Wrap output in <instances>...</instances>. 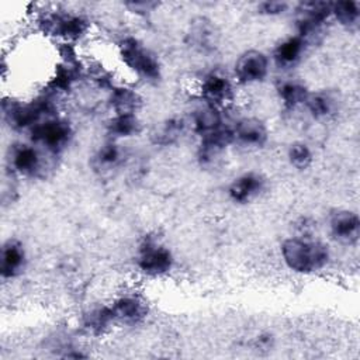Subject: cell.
<instances>
[{
    "instance_id": "ac0fdd59",
    "label": "cell",
    "mask_w": 360,
    "mask_h": 360,
    "mask_svg": "<svg viewBox=\"0 0 360 360\" xmlns=\"http://www.w3.org/2000/svg\"><path fill=\"white\" fill-rule=\"evenodd\" d=\"M111 114H138L142 107V96L128 84H112L107 98Z\"/></svg>"
},
{
    "instance_id": "7a4b0ae2",
    "label": "cell",
    "mask_w": 360,
    "mask_h": 360,
    "mask_svg": "<svg viewBox=\"0 0 360 360\" xmlns=\"http://www.w3.org/2000/svg\"><path fill=\"white\" fill-rule=\"evenodd\" d=\"M39 34L58 41L59 45H77L91 31L89 18L83 14L66 10L41 11L37 18Z\"/></svg>"
},
{
    "instance_id": "9c48e42d",
    "label": "cell",
    "mask_w": 360,
    "mask_h": 360,
    "mask_svg": "<svg viewBox=\"0 0 360 360\" xmlns=\"http://www.w3.org/2000/svg\"><path fill=\"white\" fill-rule=\"evenodd\" d=\"M117 326L142 325L150 312L148 300L136 291H124L112 297L108 302Z\"/></svg>"
},
{
    "instance_id": "83f0119b",
    "label": "cell",
    "mask_w": 360,
    "mask_h": 360,
    "mask_svg": "<svg viewBox=\"0 0 360 360\" xmlns=\"http://www.w3.org/2000/svg\"><path fill=\"white\" fill-rule=\"evenodd\" d=\"M291 4L283 0H264L257 4V13L264 17H278L290 10Z\"/></svg>"
},
{
    "instance_id": "277c9868",
    "label": "cell",
    "mask_w": 360,
    "mask_h": 360,
    "mask_svg": "<svg viewBox=\"0 0 360 360\" xmlns=\"http://www.w3.org/2000/svg\"><path fill=\"white\" fill-rule=\"evenodd\" d=\"M174 262L170 248L155 236H143L135 249V267L146 278L166 277L173 270Z\"/></svg>"
},
{
    "instance_id": "f1b7e54d",
    "label": "cell",
    "mask_w": 360,
    "mask_h": 360,
    "mask_svg": "<svg viewBox=\"0 0 360 360\" xmlns=\"http://www.w3.org/2000/svg\"><path fill=\"white\" fill-rule=\"evenodd\" d=\"M124 7L129 10V13L141 15V17H146L150 13H153L158 7L159 3L156 1H149V0H139V1H128L124 3Z\"/></svg>"
},
{
    "instance_id": "5bb4252c",
    "label": "cell",
    "mask_w": 360,
    "mask_h": 360,
    "mask_svg": "<svg viewBox=\"0 0 360 360\" xmlns=\"http://www.w3.org/2000/svg\"><path fill=\"white\" fill-rule=\"evenodd\" d=\"M28 253L24 243L17 238H8L0 249V277L4 281L18 278L27 269Z\"/></svg>"
},
{
    "instance_id": "d4e9b609",
    "label": "cell",
    "mask_w": 360,
    "mask_h": 360,
    "mask_svg": "<svg viewBox=\"0 0 360 360\" xmlns=\"http://www.w3.org/2000/svg\"><path fill=\"white\" fill-rule=\"evenodd\" d=\"M295 18L326 25L332 20V1H301L292 7Z\"/></svg>"
},
{
    "instance_id": "4fadbf2b",
    "label": "cell",
    "mask_w": 360,
    "mask_h": 360,
    "mask_svg": "<svg viewBox=\"0 0 360 360\" xmlns=\"http://www.w3.org/2000/svg\"><path fill=\"white\" fill-rule=\"evenodd\" d=\"M328 231L335 242L343 246H354L360 236V218L356 211L338 208L329 214Z\"/></svg>"
},
{
    "instance_id": "484cf974",
    "label": "cell",
    "mask_w": 360,
    "mask_h": 360,
    "mask_svg": "<svg viewBox=\"0 0 360 360\" xmlns=\"http://www.w3.org/2000/svg\"><path fill=\"white\" fill-rule=\"evenodd\" d=\"M332 20L346 30H356L360 21V3L354 0L332 1Z\"/></svg>"
},
{
    "instance_id": "ba28073f",
    "label": "cell",
    "mask_w": 360,
    "mask_h": 360,
    "mask_svg": "<svg viewBox=\"0 0 360 360\" xmlns=\"http://www.w3.org/2000/svg\"><path fill=\"white\" fill-rule=\"evenodd\" d=\"M271 60L260 49H246L238 55L232 66V77L238 86L262 83L270 73Z\"/></svg>"
},
{
    "instance_id": "3957f363",
    "label": "cell",
    "mask_w": 360,
    "mask_h": 360,
    "mask_svg": "<svg viewBox=\"0 0 360 360\" xmlns=\"http://www.w3.org/2000/svg\"><path fill=\"white\" fill-rule=\"evenodd\" d=\"M117 58L120 63L138 80L158 83L162 77V63L141 39L125 35L117 42Z\"/></svg>"
},
{
    "instance_id": "8fae6325",
    "label": "cell",
    "mask_w": 360,
    "mask_h": 360,
    "mask_svg": "<svg viewBox=\"0 0 360 360\" xmlns=\"http://www.w3.org/2000/svg\"><path fill=\"white\" fill-rule=\"evenodd\" d=\"M231 145H233V136L231 125L226 124L222 128L198 138L197 160L204 167L215 166Z\"/></svg>"
},
{
    "instance_id": "8992f818",
    "label": "cell",
    "mask_w": 360,
    "mask_h": 360,
    "mask_svg": "<svg viewBox=\"0 0 360 360\" xmlns=\"http://www.w3.org/2000/svg\"><path fill=\"white\" fill-rule=\"evenodd\" d=\"M236 87L233 77L221 70L204 73L195 84V93L200 101L226 110L236 98Z\"/></svg>"
},
{
    "instance_id": "f546056e",
    "label": "cell",
    "mask_w": 360,
    "mask_h": 360,
    "mask_svg": "<svg viewBox=\"0 0 360 360\" xmlns=\"http://www.w3.org/2000/svg\"><path fill=\"white\" fill-rule=\"evenodd\" d=\"M274 338L270 333H260L256 338H253V347L256 350H263V349H270L273 346Z\"/></svg>"
},
{
    "instance_id": "30bf717a",
    "label": "cell",
    "mask_w": 360,
    "mask_h": 360,
    "mask_svg": "<svg viewBox=\"0 0 360 360\" xmlns=\"http://www.w3.org/2000/svg\"><path fill=\"white\" fill-rule=\"evenodd\" d=\"M267 190V179L259 172H243L228 184V198L236 205H246L260 198Z\"/></svg>"
},
{
    "instance_id": "603a6c76",
    "label": "cell",
    "mask_w": 360,
    "mask_h": 360,
    "mask_svg": "<svg viewBox=\"0 0 360 360\" xmlns=\"http://www.w3.org/2000/svg\"><path fill=\"white\" fill-rule=\"evenodd\" d=\"M124 162V149L118 141L107 139L103 142L91 156V167L100 173H111L114 169L120 167Z\"/></svg>"
},
{
    "instance_id": "d6986e66",
    "label": "cell",
    "mask_w": 360,
    "mask_h": 360,
    "mask_svg": "<svg viewBox=\"0 0 360 360\" xmlns=\"http://www.w3.org/2000/svg\"><path fill=\"white\" fill-rule=\"evenodd\" d=\"M309 91L308 86L298 79H281L276 84L277 98L287 111L304 108Z\"/></svg>"
},
{
    "instance_id": "e0dca14e",
    "label": "cell",
    "mask_w": 360,
    "mask_h": 360,
    "mask_svg": "<svg viewBox=\"0 0 360 360\" xmlns=\"http://www.w3.org/2000/svg\"><path fill=\"white\" fill-rule=\"evenodd\" d=\"M80 326L90 336L100 338L108 333L117 326L110 304H96L84 309L80 316Z\"/></svg>"
},
{
    "instance_id": "7c38bea8",
    "label": "cell",
    "mask_w": 360,
    "mask_h": 360,
    "mask_svg": "<svg viewBox=\"0 0 360 360\" xmlns=\"http://www.w3.org/2000/svg\"><path fill=\"white\" fill-rule=\"evenodd\" d=\"M233 143L246 148V149H260L263 148L270 138L269 127L266 122L253 115H246L236 120L232 125Z\"/></svg>"
},
{
    "instance_id": "7402d4cb",
    "label": "cell",
    "mask_w": 360,
    "mask_h": 360,
    "mask_svg": "<svg viewBox=\"0 0 360 360\" xmlns=\"http://www.w3.org/2000/svg\"><path fill=\"white\" fill-rule=\"evenodd\" d=\"M339 97L332 90L309 91L304 108L315 120H328L339 111Z\"/></svg>"
},
{
    "instance_id": "9a60e30c",
    "label": "cell",
    "mask_w": 360,
    "mask_h": 360,
    "mask_svg": "<svg viewBox=\"0 0 360 360\" xmlns=\"http://www.w3.org/2000/svg\"><path fill=\"white\" fill-rule=\"evenodd\" d=\"M308 48V44L301 37H298L297 34H291L276 44L270 60L278 69L290 70L302 60Z\"/></svg>"
},
{
    "instance_id": "2e32d148",
    "label": "cell",
    "mask_w": 360,
    "mask_h": 360,
    "mask_svg": "<svg viewBox=\"0 0 360 360\" xmlns=\"http://www.w3.org/2000/svg\"><path fill=\"white\" fill-rule=\"evenodd\" d=\"M187 121H188V128L198 138L226 125L225 110L202 101H200V105L193 110Z\"/></svg>"
},
{
    "instance_id": "6da1fadb",
    "label": "cell",
    "mask_w": 360,
    "mask_h": 360,
    "mask_svg": "<svg viewBox=\"0 0 360 360\" xmlns=\"http://www.w3.org/2000/svg\"><path fill=\"white\" fill-rule=\"evenodd\" d=\"M280 256L288 270L301 276L321 273L332 260L330 248L308 235L285 238L280 243Z\"/></svg>"
},
{
    "instance_id": "ffe728a7",
    "label": "cell",
    "mask_w": 360,
    "mask_h": 360,
    "mask_svg": "<svg viewBox=\"0 0 360 360\" xmlns=\"http://www.w3.org/2000/svg\"><path fill=\"white\" fill-rule=\"evenodd\" d=\"M188 121L183 117H169L158 124L150 132V141L156 146H172L176 145L187 132Z\"/></svg>"
},
{
    "instance_id": "52a82bcc",
    "label": "cell",
    "mask_w": 360,
    "mask_h": 360,
    "mask_svg": "<svg viewBox=\"0 0 360 360\" xmlns=\"http://www.w3.org/2000/svg\"><path fill=\"white\" fill-rule=\"evenodd\" d=\"M46 153L32 142L14 143L7 153V167L15 177L34 179L45 172Z\"/></svg>"
},
{
    "instance_id": "cb8c5ba5",
    "label": "cell",
    "mask_w": 360,
    "mask_h": 360,
    "mask_svg": "<svg viewBox=\"0 0 360 360\" xmlns=\"http://www.w3.org/2000/svg\"><path fill=\"white\" fill-rule=\"evenodd\" d=\"M142 131L138 114H111L105 121V132L108 139L122 141L136 136Z\"/></svg>"
},
{
    "instance_id": "44dd1931",
    "label": "cell",
    "mask_w": 360,
    "mask_h": 360,
    "mask_svg": "<svg viewBox=\"0 0 360 360\" xmlns=\"http://www.w3.org/2000/svg\"><path fill=\"white\" fill-rule=\"evenodd\" d=\"M217 37L215 25L208 18L197 17L190 21L187 41L194 49L200 52L212 51L217 46Z\"/></svg>"
},
{
    "instance_id": "5b68a950",
    "label": "cell",
    "mask_w": 360,
    "mask_h": 360,
    "mask_svg": "<svg viewBox=\"0 0 360 360\" xmlns=\"http://www.w3.org/2000/svg\"><path fill=\"white\" fill-rule=\"evenodd\" d=\"M28 141L41 148L49 156L60 155L73 139V127L70 121L60 115L44 118L28 132Z\"/></svg>"
},
{
    "instance_id": "4316f807",
    "label": "cell",
    "mask_w": 360,
    "mask_h": 360,
    "mask_svg": "<svg viewBox=\"0 0 360 360\" xmlns=\"http://www.w3.org/2000/svg\"><path fill=\"white\" fill-rule=\"evenodd\" d=\"M287 160L297 170H307L314 163V152L304 141H294L287 148Z\"/></svg>"
}]
</instances>
